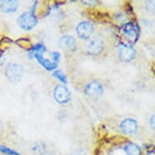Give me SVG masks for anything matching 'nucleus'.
Wrapping results in <instances>:
<instances>
[{
  "label": "nucleus",
  "mask_w": 155,
  "mask_h": 155,
  "mask_svg": "<svg viewBox=\"0 0 155 155\" xmlns=\"http://www.w3.org/2000/svg\"><path fill=\"white\" fill-rule=\"evenodd\" d=\"M3 62H4V59H3V52L0 51V66H1V65H3Z\"/></svg>",
  "instance_id": "obj_20"
},
{
  "label": "nucleus",
  "mask_w": 155,
  "mask_h": 155,
  "mask_svg": "<svg viewBox=\"0 0 155 155\" xmlns=\"http://www.w3.org/2000/svg\"><path fill=\"white\" fill-rule=\"evenodd\" d=\"M53 76L57 78L58 80H59L62 83H64V84H66L67 83V77L66 76L64 75L63 72H62L60 70H56L53 72Z\"/></svg>",
  "instance_id": "obj_16"
},
{
  "label": "nucleus",
  "mask_w": 155,
  "mask_h": 155,
  "mask_svg": "<svg viewBox=\"0 0 155 155\" xmlns=\"http://www.w3.org/2000/svg\"><path fill=\"white\" fill-rule=\"evenodd\" d=\"M136 51L132 45L128 43H121L119 46V56L124 62H130L135 58Z\"/></svg>",
  "instance_id": "obj_5"
},
{
  "label": "nucleus",
  "mask_w": 155,
  "mask_h": 155,
  "mask_svg": "<svg viewBox=\"0 0 155 155\" xmlns=\"http://www.w3.org/2000/svg\"><path fill=\"white\" fill-rule=\"evenodd\" d=\"M104 49V44L99 39H93L89 41L87 46V51L92 55H98L102 53Z\"/></svg>",
  "instance_id": "obj_9"
},
{
  "label": "nucleus",
  "mask_w": 155,
  "mask_h": 155,
  "mask_svg": "<svg viewBox=\"0 0 155 155\" xmlns=\"http://www.w3.org/2000/svg\"><path fill=\"white\" fill-rule=\"evenodd\" d=\"M45 51H46V47H45L43 44L38 43L31 49V51H29V55H35L36 54H42L45 52Z\"/></svg>",
  "instance_id": "obj_14"
},
{
  "label": "nucleus",
  "mask_w": 155,
  "mask_h": 155,
  "mask_svg": "<svg viewBox=\"0 0 155 155\" xmlns=\"http://www.w3.org/2000/svg\"><path fill=\"white\" fill-rule=\"evenodd\" d=\"M32 150H33V152L36 153L38 154H40V153L41 154L45 150V145L42 143H36L32 148Z\"/></svg>",
  "instance_id": "obj_17"
},
{
  "label": "nucleus",
  "mask_w": 155,
  "mask_h": 155,
  "mask_svg": "<svg viewBox=\"0 0 155 155\" xmlns=\"http://www.w3.org/2000/svg\"><path fill=\"white\" fill-rule=\"evenodd\" d=\"M3 128H4V127H3V123H2V122H1V121H0V136H1V135L3 134Z\"/></svg>",
  "instance_id": "obj_21"
},
{
  "label": "nucleus",
  "mask_w": 155,
  "mask_h": 155,
  "mask_svg": "<svg viewBox=\"0 0 155 155\" xmlns=\"http://www.w3.org/2000/svg\"><path fill=\"white\" fill-rule=\"evenodd\" d=\"M51 54L53 56L54 62H55L56 64H57L59 61V59H60V54L58 53V52H52V53H51Z\"/></svg>",
  "instance_id": "obj_18"
},
{
  "label": "nucleus",
  "mask_w": 155,
  "mask_h": 155,
  "mask_svg": "<svg viewBox=\"0 0 155 155\" xmlns=\"http://www.w3.org/2000/svg\"><path fill=\"white\" fill-rule=\"evenodd\" d=\"M34 56H35V58L37 59L38 63L41 64L44 68H46L47 71H52V70L57 68L58 64H56L55 62L51 61L50 59L44 58L41 54H36Z\"/></svg>",
  "instance_id": "obj_12"
},
{
  "label": "nucleus",
  "mask_w": 155,
  "mask_h": 155,
  "mask_svg": "<svg viewBox=\"0 0 155 155\" xmlns=\"http://www.w3.org/2000/svg\"><path fill=\"white\" fill-rule=\"evenodd\" d=\"M0 152L2 153H4L6 155H21L19 153H17L15 150H12L10 148L4 146V145H0Z\"/></svg>",
  "instance_id": "obj_15"
},
{
  "label": "nucleus",
  "mask_w": 155,
  "mask_h": 155,
  "mask_svg": "<svg viewBox=\"0 0 155 155\" xmlns=\"http://www.w3.org/2000/svg\"><path fill=\"white\" fill-rule=\"evenodd\" d=\"M104 89L102 84L99 81L89 82V84H86L84 88V93L89 97H94V98H97L103 94Z\"/></svg>",
  "instance_id": "obj_4"
},
{
  "label": "nucleus",
  "mask_w": 155,
  "mask_h": 155,
  "mask_svg": "<svg viewBox=\"0 0 155 155\" xmlns=\"http://www.w3.org/2000/svg\"><path fill=\"white\" fill-rule=\"evenodd\" d=\"M150 124L153 129H154V115H152V117L150 119Z\"/></svg>",
  "instance_id": "obj_19"
},
{
  "label": "nucleus",
  "mask_w": 155,
  "mask_h": 155,
  "mask_svg": "<svg viewBox=\"0 0 155 155\" xmlns=\"http://www.w3.org/2000/svg\"><path fill=\"white\" fill-rule=\"evenodd\" d=\"M94 30V25L89 21H82L76 27L77 35L82 39H89Z\"/></svg>",
  "instance_id": "obj_6"
},
{
  "label": "nucleus",
  "mask_w": 155,
  "mask_h": 155,
  "mask_svg": "<svg viewBox=\"0 0 155 155\" xmlns=\"http://www.w3.org/2000/svg\"><path fill=\"white\" fill-rule=\"evenodd\" d=\"M54 97L56 102L64 104L68 102L71 97V94L67 87L64 85H57L54 90Z\"/></svg>",
  "instance_id": "obj_7"
},
{
  "label": "nucleus",
  "mask_w": 155,
  "mask_h": 155,
  "mask_svg": "<svg viewBox=\"0 0 155 155\" xmlns=\"http://www.w3.org/2000/svg\"><path fill=\"white\" fill-rule=\"evenodd\" d=\"M121 132L125 135H134L138 131V124L137 121L132 119H125L120 125Z\"/></svg>",
  "instance_id": "obj_8"
},
{
  "label": "nucleus",
  "mask_w": 155,
  "mask_h": 155,
  "mask_svg": "<svg viewBox=\"0 0 155 155\" xmlns=\"http://www.w3.org/2000/svg\"><path fill=\"white\" fill-rule=\"evenodd\" d=\"M124 151L127 155H140V148L133 143H129L125 145Z\"/></svg>",
  "instance_id": "obj_13"
},
{
  "label": "nucleus",
  "mask_w": 155,
  "mask_h": 155,
  "mask_svg": "<svg viewBox=\"0 0 155 155\" xmlns=\"http://www.w3.org/2000/svg\"><path fill=\"white\" fill-rule=\"evenodd\" d=\"M59 45L63 50L67 51H75L76 49V41L71 36L66 35L62 37L59 41Z\"/></svg>",
  "instance_id": "obj_10"
},
{
  "label": "nucleus",
  "mask_w": 155,
  "mask_h": 155,
  "mask_svg": "<svg viewBox=\"0 0 155 155\" xmlns=\"http://www.w3.org/2000/svg\"><path fill=\"white\" fill-rule=\"evenodd\" d=\"M18 2L15 0H5L0 2V11L3 13L15 12L18 8Z\"/></svg>",
  "instance_id": "obj_11"
},
{
  "label": "nucleus",
  "mask_w": 155,
  "mask_h": 155,
  "mask_svg": "<svg viewBox=\"0 0 155 155\" xmlns=\"http://www.w3.org/2000/svg\"><path fill=\"white\" fill-rule=\"evenodd\" d=\"M122 33L129 41V44H135L139 38V27L137 25L132 22L124 24L122 27Z\"/></svg>",
  "instance_id": "obj_3"
},
{
  "label": "nucleus",
  "mask_w": 155,
  "mask_h": 155,
  "mask_svg": "<svg viewBox=\"0 0 155 155\" xmlns=\"http://www.w3.org/2000/svg\"><path fill=\"white\" fill-rule=\"evenodd\" d=\"M18 25L25 30H30L35 27L38 23V19L36 17L33 11L23 13L18 18Z\"/></svg>",
  "instance_id": "obj_2"
},
{
  "label": "nucleus",
  "mask_w": 155,
  "mask_h": 155,
  "mask_svg": "<svg viewBox=\"0 0 155 155\" xmlns=\"http://www.w3.org/2000/svg\"><path fill=\"white\" fill-rule=\"evenodd\" d=\"M24 68L21 64L11 63L7 66L5 70V75L11 83L18 84L20 83L23 76Z\"/></svg>",
  "instance_id": "obj_1"
}]
</instances>
